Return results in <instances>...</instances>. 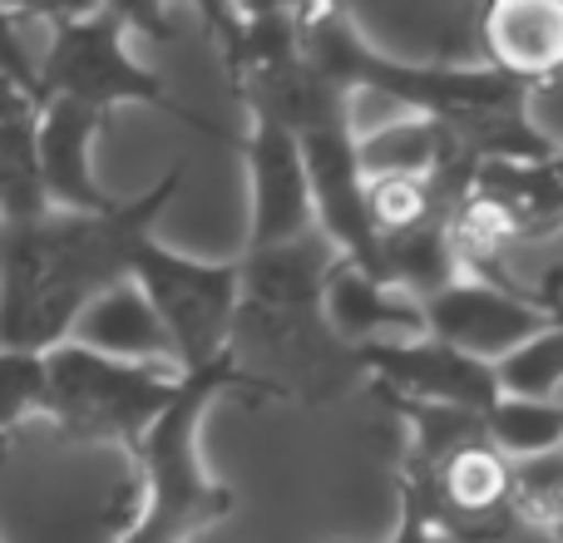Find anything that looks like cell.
<instances>
[{"instance_id": "cell-6", "label": "cell", "mask_w": 563, "mask_h": 543, "mask_svg": "<svg viewBox=\"0 0 563 543\" xmlns=\"http://www.w3.org/2000/svg\"><path fill=\"white\" fill-rule=\"evenodd\" d=\"M184 376L168 366H134L59 341L45 351V396L40 415L79 445H119L134 455L139 440L174 406Z\"/></svg>"}, {"instance_id": "cell-1", "label": "cell", "mask_w": 563, "mask_h": 543, "mask_svg": "<svg viewBox=\"0 0 563 543\" xmlns=\"http://www.w3.org/2000/svg\"><path fill=\"white\" fill-rule=\"evenodd\" d=\"M297 45L301 59L351 99L376 95L400 114H420L426 124H435L455 158H465L470 168L495 158L549 164L559 154L554 138L529 119V89L509 85L485 65L396 59L371 45L351 10L341 5L297 10Z\"/></svg>"}, {"instance_id": "cell-18", "label": "cell", "mask_w": 563, "mask_h": 543, "mask_svg": "<svg viewBox=\"0 0 563 543\" xmlns=\"http://www.w3.org/2000/svg\"><path fill=\"white\" fill-rule=\"evenodd\" d=\"M35 119H40V104L0 109V228H15L49 213L45 188H40Z\"/></svg>"}, {"instance_id": "cell-4", "label": "cell", "mask_w": 563, "mask_h": 543, "mask_svg": "<svg viewBox=\"0 0 563 543\" xmlns=\"http://www.w3.org/2000/svg\"><path fill=\"white\" fill-rule=\"evenodd\" d=\"M223 396L282 400L273 386L238 370L233 356L184 376L174 406L158 415V425L129 455L144 479V499L134 505V519L119 534V543H194L198 534L233 519L238 495L203 465V420Z\"/></svg>"}, {"instance_id": "cell-5", "label": "cell", "mask_w": 563, "mask_h": 543, "mask_svg": "<svg viewBox=\"0 0 563 543\" xmlns=\"http://www.w3.org/2000/svg\"><path fill=\"white\" fill-rule=\"evenodd\" d=\"M45 25V45H40V104L45 99H75L99 114L119 104H144L158 114L178 119V124L198 129V134L233 144L238 134L218 129L198 109H188L178 95L148 65H139L129 49V15L124 5H89V10H35Z\"/></svg>"}, {"instance_id": "cell-20", "label": "cell", "mask_w": 563, "mask_h": 543, "mask_svg": "<svg viewBox=\"0 0 563 543\" xmlns=\"http://www.w3.org/2000/svg\"><path fill=\"white\" fill-rule=\"evenodd\" d=\"M489 445L505 459H534L563 445V400H525L499 396L495 410L485 415Z\"/></svg>"}, {"instance_id": "cell-10", "label": "cell", "mask_w": 563, "mask_h": 543, "mask_svg": "<svg viewBox=\"0 0 563 543\" xmlns=\"http://www.w3.org/2000/svg\"><path fill=\"white\" fill-rule=\"evenodd\" d=\"M361 376L376 380L380 396H400V400H420V406H455L470 415H489L499 390V376L489 361H475L465 351L445 346V341H376L361 346Z\"/></svg>"}, {"instance_id": "cell-9", "label": "cell", "mask_w": 563, "mask_h": 543, "mask_svg": "<svg viewBox=\"0 0 563 543\" xmlns=\"http://www.w3.org/2000/svg\"><path fill=\"white\" fill-rule=\"evenodd\" d=\"M420 317H426L430 341H445L489 366L515 356L525 341L549 326V307L539 301V291L495 287L479 277H455L450 287H440L435 297L420 301Z\"/></svg>"}, {"instance_id": "cell-16", "label": "cell", "mask_w": 563, "mask_h": 543, "mask_svg": "<svg viewBox=\"0 0 563 543\" xmlns=\"http://www.w3.org/2000/svg\"><path fill=\"white\" fill-rule=\"evenodd\" d=\"M470 193L485 198L515 237H554L563 228V178L549 164H519V158H495V164H475L470 174Z\"/></svg>"}, {"instance_id": "cell-22", "label": "cell", "mask_w": 563, "mask_h": 543, "mask_svg": "<svg viewBox=\"0 0 563 543\" xmlns=\"http://www.w3.org/2000/svg\"><path fill=\"white\" fill-rule=\"evenodd\" d=\"M40 396H45V356H35V351H0V440L20 420L40 415Z\"/></svg>"}, {"instance_id": "cell-15", "label": "cell", "mask_w": 563, "mask_h": 543, "mask_svg": "<svg viewBox=\"0 0 563 543\" xmlns=\"http://www.w3.org/2000/svg\"><path fill=\"white\" fill-rule=\"evenodd\" d=\"M75 346L99 351V356H114V361H134V366H168L174 370V351H168V336L158 326L154 307L144 301V291L134 281H119V287L99 291L79 321L69 326Z\"/></svg>"}, {"instance_id": "cell-8", "label": "cell", "mask_w": 563, "mask_h": 543, "mask_svg": "<svg viewBox=\"0 0 563 543\" xmlns=\"http://www.w3.org/2000/svg\"><path fill=\"white\" fill-rule=\"evenodd\" d=\"M297 148H301V164H307L311 223H317L321 243L336 253V263L380 281V237H376V223H371L366 174H361V158H356V109L346 119L307 129L297 138Z\"/></svg>"}, {"instance_id": "cell-13", "label": "cell", "mask_w": 563, "mask_h": 543, "mask_svg": "<svg viewBox=\"0 0 563 543\" xmlns=\"http://www.w3.org/2000/svg\"><path fill=\"white\" fill-rule=\"evenodd\" d=\"M485 69L519 89H549L563 79V0H499L479 15Z\"/></svg>"}, {"instance_id": "cell-14", "label": "cell", "mask_w": 563, "mask_h": 543, "mask_svg": "<svg viewBox=\"0 0 563 543\" xmlns=\"http://www.w3.org/2000/svg\"><path fill=\"white\" fill-rule=\"evenodd\" d=\"M321 317H327L331 336L346 341L351 351L376 346V341H416L426 336V317L420 301L400 297L396 287H380L366 272L336 263L321 287Z\"/></svg>"}, {"instance_id": "cell-2", "label": "cell", "mask_w": 563, "mask_h": 543, "mask_svg": "<svg viewBox=\"0 0 563 543\" xmlns=\"http://www.w3.org/2000/svg\"><path fill=\"white\" fill-rule=\"evenodd\" d=\"M184 188V168H168L144 198L109 213H49L0 228V351H55L99 291L129 281V257L168 198Z\"/></svg>"}, {"instance_id": "cell-25", "label": "cell", "mask_w": 563, "mask_h": 543, "mask_svg": "<svg viewBox=\"0 0 563 543\" xmlns=\"http://www.w3.org/2000/svg\"><path fill=\"white\" fill-rule=\"evenodd\" d=\"M554 174L563 178V144H559V154H554Z\"/></svg>"}, {"instance_id": "cell-12", "label": "cell", "mask_w": 563, "mask_h": 543, "mask_svg": "<svg viewBox=\"0 0 563 543\" xmlns=\"http://www.w3.org/2000/svg\"><path fill=\"white\" fill-rule=\"evenodd\" d=\"M99 109L75 104V99H45L35 119V158H40V188L45 203L59 213H109L119 198H109L95 178V138L104 134Z\"/></svg>"}, {"instance_id": "cell-24", "label": "cell", "mask_w": 563, "mask_h": 543, "mask_svg": "<svg viewBox=\"0 0 563 543\" xmlns=\"http://www.w3.org/2000/svg\"><path fill=\"white\" fill-rule=\"evenodd\" d=\"M505 543H563V534H554V529H534V524H519L515 534H509Z\"/></svg>"}, {"instance_id": "cell-21", "label": "cell", "mask_w": 563, "mask_h": 543, "mask_svg": "<svg viewBox=\"0 0 563 543\" xmlns=\"http://www.w3.org/2000/svg\"><path fill=\"white\" fill-rule=\"evenodd\" d=\"M515 465V509L519 524L554 529L563 534V445L534 459H509Z\"/></svg>"}, {"instance_id": "cell-26", "label": "cell", "mask_w": 563, "mask_h": 543, "mask_svg": "<svg viewBox=\"0 0 563 543\" xmlns=\"http://www.w3.org/2000/svg\"><path fill=\"white\" fill-rule=\"evenodd\" d=\"M440 543H445V539H440Z\"/></svg>"}, {"instance_id": "cell-7", "label": "cell", "mask_w": 563, "mask_h": 543, "mask_svg": "<svg viewBox=\"0 0 563 543\" xmlns=\"http://www.w3.org/2000/svg\"><path fill=\"white\" fill-rule=\"evenodd\" d=\"M129 281L154 307L178 376L208 370L228 356L238 317V257L208 263V257L174 253L158 237H144L129 257Z\"/></svg>"}, {"instance_id": "cell-19", "label": "cell", "mask_w": 563, "mask_h": 543, "mask_svg": "<svg viewBox=\"0 0 563 543\" xmlns=\"http://www.w3.org/2000/svg\"><path fill=\"white\" fill-rule=\"evenodd\" d=\"M539 301L549 307V326L534 341L495 366L499 390L525 400H563V272H549Z\"/></svg>"}, {"instance_id": "cell-23", "label": "cell", "mask_w": 563, "mask_h": 543, "mask_svg": "<svg viewBox=\"0 0 563 543\" xmlns=\"http://www.w3.org/2000/svg\"><path fill=\"white\" fill-rule=\"evenodd\" d=\"M35 10H5L0 5V79L40 104V45L30 40Z\"/></svg>"}, {"instance_id": "cell-3", "label": "cell", "mask_w": 563, "mask_h": 543, "mask_svg": "<svg viewBox=\"0 0 563 543\" xmlns=\"http://www.w3.org/2000/svg\"><path fill=\"white\" fill-rule=\"evenodd\" d=\"M331 267L336 253L321 243V233L238 257V317L228 356L282 400H331L351 380H366L356 351L331 336L321 317V287Z\"/></svg>"}, {"instance_id": "cell-17", "label": "cell", "mask_w": 563, "mask_h": 543, "mask_svg": "<svg viewBox=\"0 0 563 543\" xmlns=\"http://www.w3.org/2000/svg\"><path fill=\"white\" fill-rule=\"evenodd\" d=\"M203 20L218 35V55H223L233 85L277 69L301 55L297 45V10H243V5H208Z\"/></svg>"}, {"instance_id": "cell-11", "label": "cell", "mask_w": 563, "mask_h": 543, "mask_svg": "<svg viewBox=\"0 0 563 543\" xmlns=\"http://www.w3.org/2000/svg\"><path fill=\"white\" fill-rule=\"evenodd\" d=\"M238 154L247 164V253L263 247L297 243V237L317 233L311 223V188H307V164H301L297 138L273 119H253L247 138H238Z\"/></svg>"}]
</instances>
